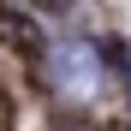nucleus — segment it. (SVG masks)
<instances>
[{
	"label": "nucleus",
	"instance_id": "obj_1",
	"mask_svg": "<svg viewBox=\"0 0 131 131\" xmlns=\"http://www.w3.org/2000/svg\"><path fill=\"white\" fill-rule=\"evenodd\" d=\"M48 83L66 95V101H90L101 90V54L90 48V42H54V54H48Z\"/></svg>",
	"mask_w": 131,
	"mask_h": 131
}]
</instances>
